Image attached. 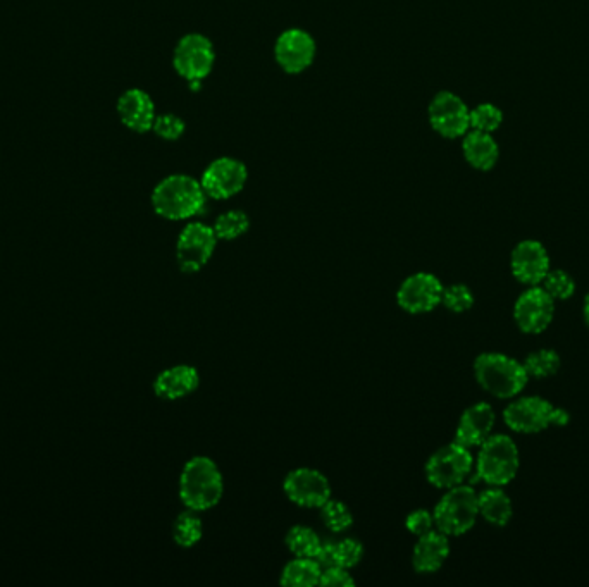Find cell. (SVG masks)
I'll list each match as a JSON object with an SVG mask.
<instances>
[{
  "instance_id": "6da1fadb",
  "label": "cell",
  "mask_w": 589,
  "mask_h": 587,
  "mask_svg": "<svg viewBox=\"0 0 589 587\" xmlns=\"http://www.w3.org/2000/svg\"><path fill=\"white\" fill-rule=\"evenodd\" d=\"M152 207L157 216L168 221H185L204 211V188L188 174H171L159 181L152 192Z\"/></svg>"
},
{
  "instance_id": "7a4b0ae2",
  "label": "cell",
  "mask_w": 589,
  "mask_h": 587,
  "mask_svg": "<svg viewBox=\"0 0 589 587\" xmlns=\"http://www.w3.org/2000/svg\"><path fill=\"white\" fill-rule=\"evenodd\" d=\"M474 376L486 393L500 400L517 398L529 381L522 362L498 352L481 353L474 360Z\"/></svg>"
},
{
  "instance_id": "3957f363",
  "label": "cell",
  "mask_w": 589,
  "mask_h": 587,
  "mask_svg": "<svg viewBox=\"0 0 589 587\" xmlns=\"http://www.w3.org/2000/svg\"><path fill=\"white\" fill-rule=\"evenodd\" d=\"M223 491V476L212 458L193 457L186 462L180 476V498L186 508L211 510L223 498Z\"/></svg>"
},
{
  "instance_id": "277c9868",
  "label": "cell",
  "mask_w": 589,
  "mask_h": 587,
  "mask_svg": "<svg viewBox=\"0 0 589 587\" xmlns=\"http://www.w3.org/2000/svg\"><path fill=\"white\" fill-rule=\"evenodd\" d=\"M503 421L514 433L538 434L550 427L567 426L571 414L541 396H522L503 410Z\"/></svg>"
},
{
  "instance_id": "5b68a950",
  "label": "cell",
  "mask_w": 589,
  "mask_h": 587,
  "mask_svg": "<svg viewBox=\"0 0 589 587\" xmlns=\"http://www.w3.org/2000/svg\"><path fill=\"white\" fill-rule=\"evenodd\" d=\"M476 477L488 486H507L514 481L521 457L514 439L507 434H491L490 438L479 446L476 458Z\"/></svg>"
},
{
  "instance_id": "8992f818",
  "label": "cell",
  "mask_w": 589,
  "mask_h": 587,
  "mask_svg": "<svg viewBox=\"0 0 589 587\" xmlns=\"http://www.w3.org/2000/svg\"><path fill=\"white\" fill-rule=\"evenodd\" d=\"M433 517L434 527L448 538L464 536L479 517L478 493L467 484L447 489L434 508Z\"/></svg>"
},
{
  "instance_id": "52a82bcc",
  "label": "cell",
  "mask_w": 589,
  "mask_h": 587,
  "mask_svg": "<svg viewBox=\"0 0 589 587\" xmlns=\"http://www.w3.org/2000/svg\"><path fill=\"white\" fill-rule=\"evenodd\" d=\"M474 469V457L471 450L453 441L441 446L440 450L429 457L426 464V477L434 488L450 489L464 484Z\"/></svg>"
},
{
  "instance_id": "ba28073f",
  "label": "cell",
  "mask_w": 589,
  "mask_h": 587,
  "mask_svg": "<svg viewBox=\"0 0 589 587\" xmlns=\"http://www.w3.org/2000/svg\"><path fill=\"white\" fill-rule=\"evenodd\" d=\"M216 52L211 40L200 33H188L176 44L173 66L188 83H202L211 75Z\"/></svg>"
},
{
  "instance_id": "9c48e42d",
  "label": "cell",
  "mask_w": 589,
  "mask_h": 587,
  "mask_svg": "<svg viewBox=\"0 0 589 587\" xmlns=\"http://www.w3.org/2000/svg\"><path fill=\"white\" fill-rule=\"evenodd\" d=\"M217 236L212 226L186 224L176 243V260L181 271L193 274L204 269L216 252Z\"/></svg>"
},
{
  "instance_id": "30bf717a",
  "label": "cell",
  "mask_w": 589,
  "mask_h": 587,
  "mask_svg": "<svg viewBox=\"0 0 589 587\" xmlns=\"http://www.w3.org/2000/svg\"><path fill=\"white\" fill-rule=\"evenodd\" d=\"M247 166L233 157H219L205 167L200 185L205 195L214 200H228L242 192L247 185Z\"/></svg>"
},
{
  "instance_id": "8fae6325",
  "label": "cell",
  "mask_w": 589,
  "mask_h": 587,
  "mask_svg": "<svg viewBox=\"0 0 589 587\" xmlns=\"http://www.w3.org/2000/svg\"><path fill=\"white\" fill-rule=\"evenodd\" d=\"M471 111L460 99L459 95L452 92H440L429 104L428 118L431 128L443 138H460L471 128Z\"/></svg>"
},
{
  "instance_id": "7c38bea8",
  "label": "cell",
  "mask_w": 589,
  "mask_h": 587,
  "mask_svg": "<svg viewBox=\"0 0 589 587\" xmlns=\"http://www.w3.org/2000/svg\"><path fill=\"white\" fill-rule=\"evenodd\" d=\"M555 317V300L541 286H529L514 305V321L526 334H541Z\"/></svg>"
},
{
  "instance_id": "4fadbf2b",
  "label": "cell",
  "mask_w": 589,
  "mask_h": 587,
  "mask_svg": "<svg viewBox=\"0 0 589 587\" xmlns=\"http://www.w3.org/2000/svg\"><path fill=\"white\" fill-rule=\"evenodd\" d=\"M445 286L429 272H417L403 281L397 291L400 309L409 314H428L441 303Z\"/></svg>"
},
{
  "instance_id": "5bb4252c",
  "label": "cell",
  "mask_w": 589,
  "mask_h": 587,
  "mask_svg": "<svg viewBox=\"0 0 589 587\" xmlns=\"http://www.w3.org/2000/svg\"><path fill=\"white\" fill-rule=\"evenodd\" d=\"M316 40L309 31L290 28L283 31L274 45V57L288 75H300L312 66L316 59Z\"/></svg>"
},
{
  "instance_id": "9a60e30c",
  "label": "cell",
  "mask_w": 589,
  "mask_h": 587,
  "mask_svg": "<svg viewBox=\"0 0 589 587\" xmlns=\"http://www.w3.org/2000/svg\"><path fill=\"white\" fill-rule=\"evenodd\" d=\"M286 498L302 508H321L331 498V484L323 472L316 469H295L285 477Z\"/></svg>"
},
{
  "instance_id": "2e32d148",
  "label": "cell",
  "mask_w": 589,
  "mask_h": 587,
  "mask_svg": "<svg viewBox=\"0 0 589 587\" xmlns=\"http://www.w3.org/2000/svg\"><path fill=\"white\" fill-rule=\"evenodd\" d=\"M510 269L514 278L526 286H540L550 272V255L538 240H524L515 245L510 255Z\"/></svg>"
},
{
  "instance_id": "e0dca14e",
  "label": "cell",
  "mask_w": 589,
  "mask_h": 587,
  "mask_svg": "<svg viewBox=\"0 0 589 587\" xmlns=\"http://www.w3.org/2000/svg\"><path fill=\"white\" fill-rule=\"evenodd\" d=\"M496 414L490 403H474L460 415L459 426L455 431V441L465 448H479L490 438L495 427Z\"/></svg>"
},
{
  "instance_id": "ac0fdd59",
  "label": "cell",
  "mask_w": 589,
  "mask_h": 587,
  "mask_svg": "<svg viewBox=\"0 0 589 587\" xmlns=\"http://www.w3.org/2000/svg\"><path fill=\"white\" fill-rule=\"evenodd\" d=\"M119 121L133 133H147L154 128V121L157 118L154 100L149 93L143 92L140 88H130L118 99Z\"/></svg>"
},
{
  "instance_id": "d6986e66",
  "label": "cell",
  "mask_w": 589,
  "mask_h": 587,
  "mask_svg": "<svg viewBox=\"0 0 589 587\" xmlns=\"http://www.w3.org/2000/svg\"><path fill=\"white\" fill-rule=\"evenodd\" d=\"M450 555V541L447 534L433 529L417 539L412 551V567L419 574H434L443 567Z\"/></svg>"
},
{
  "instance_id": "ffe728a7",
  "label": "cell",
  "mask_w": 589,
  "mask_h": 587,
  "mask_svg": "<svg viewBox=\"0 0 589 587\" xmlns=\"http://www.w3.org/2000/svg\"><path fill=\"white\" fill-rule=\"evenodd\" d=\"M199 372L192 365H174L155 377V395L162 400H181L199 388Z\"/></svg>"
},
{
  "instance_id": "44dd1931",
  "label": "cell",
  "mask_w": 589,
  "mask_h": 587,
  "mask_svg": "<svg viewBox=\"0 0 589 587\" xmlns=\"http://www.w3.org/2000/svg\"><path fill=\"white\" fill-rule=\"evenodd\" d=\"M462 150H464L465 161L478 171L493 169L500 155V149L491 138V133H483V131L472 130L471 133H465Z\"/></svg>"
},
{
  "instance_id": "7402d4cb",
  "label": "cell",
  "mask_w": 589,
  "mask_h": 587,
  "mask_svg": "<svg viewBox=\"0 0 589 587\" xmlns=\"http://www.w3.org/2000/svg\"><path fill=\"white\" fill-rule=\"evenodd\" d=\"M478 508L479 515L491 526H509L514 517L512 500L500 486H490L478 493Z\"/></svg>"
},
{
  "instance_id": "603a6c76",
  "label": "cell",
  "mask_w": 589,
  "mask_h": 587,
  "mask_svg": "<svg viewBox=\"0 0 589 587\" xmlns=\"http://www.w3.org/2000/svg\"><path fill=\"white\" fill-rule=\"evenodd\" d=\"M323 574V567L316 562V558H298L288 562L281 572V586L286 587H314L319 586V579Z\"/></svg>"
},
{
  "instance_id": "cb8c5ba5",
  "label": "cell",
  "mask_w": 589,
  "mask_h": 587,
  "mask_svg": "<svg viewBox=\"0 0 589 587\" xmlns=\"http://www.w3.org/2000/svg\"><path fill=\"white\" fill-rule=\"evenodd\" d=\"M522 364H524L529 379L531 377H534V379H548V377H553L560 371L562 359H560L557 350L540 348L536 352L529 353Z\"/></svg>"
},
{
  "instance_id": "d4e9b609",
  "label": "cell",
  "mask_w": 589,
  "mask_h": 587,
  "mask_svg": "<svg viewBox=\"0 0 589 587\" xmlns=\"http://www.w3.org/2000/svg\"><path fill=\"white\" fill-rule=\"evenodd\" d=\"M197 513L188 508L174 520L173 538L181 548H193L204 536V524Z\"/></svg>"
},
{
  "instance_id": "484cf974",
  "label": "cell",
  "mask_w": 589,
  "mask_h": 587,
  "mask_svg": "<svg viewBox=\"0 0 589 587\" xmlns=\"http://www.w3.org/2000/svg\"><path fill=\"white\" fill-rule=\"evenodd\" d=\"M321 544L323 541L310 527L295 526L286 534V546L298 558H316Z\"/></svg>"
},
{
  "instance_id": "4316f807",
  "label": "cell",
  "mask_w": 589,
  "mask_h": 587,
  "mask_svg": "<svg viewBox=\"0 0 589 587\" xmlns=\"http://www.w3.org/2000/svg\"><path fill=\"white\" fill-rule=\"evenodd\" d=\"M212 228H214L217 240L233 241L247 233L250 228V219L243 211L223 212L221 216L217 217Z\"/></svg>"
},
{
  "instance_id": "83f0119b",
  "label": "cell",
  "mask_w": 589,
  "mask_h": 587,
  "mask_svg": "<svg viewBox=\"0 0 589 587\" xmlns=\"http://www.w3.org/2000/svg\"><path fill=\"white\" fill-rule=\"evenodd\" d=\"M540 286L555 302H565L576 293V281L564 269H550Z\"/></svg>"
},
{
  "instance_id": "f1b7e54d",
  "label": "cell",
  "mask_w": 589,
  "mask_h": 587,
  "mask_svg": "<svg viewBox=\"0 0 589 587\" xmlns=\"http://www.w3.org/2000/svg\"><path fill=\"white\" fill-rule=\"evenodd\" d=\"M319 510H321V519H323L324 526L328 527L331 532L341 534V532L347 531L354 524V515L348 510L343 501L329 498Z\"/></svg>"
},
{
  "instance_id": "f546056e",
  "label": "cell",
  "mask_w": 589,
  "mask_h": 587,
  "mask_svg": "<svg viewBox=\"0 0 589 587\" xmlns=\"http://www.w3.org/2000/svg\"><path fill=\"white\" fill-rule=\"evenodd\" d=\"M469 119H471L472 130L493 133V131L500 128V124L503 121V114L493 104H481V106L472 109Z\"/></svg>"
},
{
  "instance_id": "4dcf8cb0",
  "label": "cell",
  "mask_w": 589,
  "mask_h": 587,
  "mask_svg": "<svg viewBox=\"0 0 589 587\" xmlns=\"http://www.w3.org/2000/svg\"><path fill=\"white\" fill-rule=\"evenodd\" d=\"M441 303L453 314H464L474 305V293L465 285H452L443 290Z\"/></svg>"
},
{
  "instance_id": "1f68e13d",
  "label": "cell",
  "mask_w": 589,
  "mask_h": 587,
  "mask_svg": "<svg viewBox=\"0 0 589 587\" xmlns=\"http://www.w3.org/2000/svg\"><path fill=\"white\" fill-rule=\"evenodd\" d=\"M362 557H364V546L359 539L347 538L336 541V567H343L347 570L354 569L355 565H359Z\"/></svg>"
},
{
  "instance_id": "d6a6232c",
  "label": "cell",
  "mask_w": 589,
  "mask_h": 587,
  "mask_svg": "<svg viewBox=\"0 0 589 587\" xmlns=\"http://www.w3.org/2000/svg\"><path fill=\"white\" fill-rule=\"evenodd\" d=\"M185 130V121L180 116H176V114H161V116H157L154 121V128H152L155 135L162 138V140H166V142L180 140Z\"/></svg>"
},
{
  "instance_id": "836d02e7",
  "label": "cell",
  "mask_w": 589,
  "mask_h": 587,
  "mask_svg": "<svg viewBox=\"0 0 589 587\" xmlns=\"http://www.w3.org/2000/svg\"><path fill=\"white\" fill-rule=\"evenodd\" d=\"M405 526H407L409 532H412L414 536H417V538H419V536H422V534H426V532L433 531V513L429 512V510H424V508L414 510V512H410L409 515H407V520H405Z\"/></svg>"
},
{
  "instance_id": "e575fe53",
  "label": "cell",
  "mask_w": 589,
  "mask_h": 587,
  "mask_svg": "<svg viewBox=\"0 0 589 587\" xmlns=\"http://www.w3.org/2000/svg\"><path fill=\"white\" fill-rule=\"evenodd\" d=\"M319 586L324 587H352L355 586L354 577L343 567H329L323 569Z\"/></svg>"
},
{
  "instance_id": "d590c367",
  "label": "cell",
  "mask_w": 589,
  "mask_h": 587,
  "mask_svg": "<svg viewBox=\"0 0 589 587\" xmlns=\"http://www.w3.org/2000/svg\"><path fill=\"white\" fill-rule=\"evenodd\" d=\"M316 562L319 563L323 569L336 567L335 543H333V541H324V543L321 544V548L317 551Z\"/></svg>"
},
{
  "instance_id": "8d00e7d4",
  "label": "cell",
  "mask_w": 589,
  "mask_h": 587,
  "mask_svg": "<svg viewBox=\"0 0 589 587\" xmlns=\"http://www.w3.org/2000/svg\"><path fill=\"white\" fill-rule=\"evenodd\" d=\"M583 317H584V324L589 328V291L586 293V297H584L583 302Z\"/></svg>"
}]
</instances>
